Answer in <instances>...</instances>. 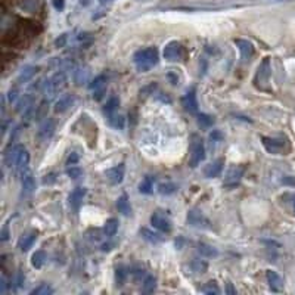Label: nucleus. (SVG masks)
Masks as SVG:
<instances>
[{
    "instance_id": "nucleus-1",
    "label": "nucleus",
    "mask_w": 295,
    "mask_h": 295,
    "mask_svg": "<svg viewBox=\"0 0 295 295\" xmlns=\"http://www.w3.org/2000/svg\"><path fill=\"white\" fill-rule=\"evenodd\" d=\"M158 58H159V55H158L156 47L151 46V47H145V49L138 50L133 57V61H135L138 70L146 72L158 64Z\"/></svg>"
},
{
    "instance_id": "nucleus-2",
    "label": "nucleus",
    "mask_w": 295,
    "mask_h": 295,
    "mask_svg": "<svg viewBox=\"0 0 295 295\" xmlns=\"http://www.w3.org/2000/svg\"><path fill=\"white\" fill-rule=\"evenodd\" d=\"M67 87V74L64 71H58L52 78H49L43 86V93L47 100H52Z\"/></svg>"
},
{
    "instance_id": "nucleus-3",
    "label": "nucleus",
    "mask_w": 295,
    "mask_h": 295,
    "mask_svg": "<svg viewBox=\"0 0 295 295\" xmlns=\"http://www.w3.org/2000/svg\"><path fill=\"white\" fill-rule=\"evenodd\" d=\"M261 142H263V146H264V149L269 154L285 155L289 151V141L285 136H281V138H266V136H263Z\"/></svg>"
},
{
    "instance_id": "nucleus-4",
    "label": "nucleus",
    "mask_w": 295,
    "mask_h": 295,
    "mask_svg": "<svg viewBox=\"0 0 295 295\" xmlns=\"http://www.w3.org/2000/svg\"><path fill=\"white\" fill-rule=\"evenodd\" d=\"M205 158V146L204 141L198 136L192 135L191 138V155H189V166L192 169H197L198 166L204 161Z\"/></svg>"
},
{
    "instance_id": "nucleus-5",
    "label": "nucleus",
    "mask_w": 295,
    "mask_h": 295,
    "mask_svg": "<svg viewBox=\"0 0 295 295\" xmlns=\"http://www.w3.org/2000/svg\"><path fill=\"white\" fill-rule=\"evenodd\" d=\"M270 75H272V68H270V59L264 58L263 62L258 65L257 68V74H255V78H254V83L255 86L260 89V90H267V85L270 82Z\"/></svg>"
},
{
    "instance_id": "nucleus-6",
    "label": "nucleus",
    "mask_w": 295,
    "mask_h": 295,
    "mask_svg": "<svg viewBox=\"0 0 295 295\" xmlns=\"http://www.w3.org/2000/svg\"><path fill=\"white\" fill-rule=\"evenodd\" d=\"M164 59L169 61V62H179L183 61L186 57V50H184V46L179 42H170L166 44L164 47Z\"/></svg>"
},
{
    "instance_id": "nucleus-7",
    "label": "nucleus",
    "mask_w": 295,
    "mask_h": 295,
    "mask_svg": "<svg viewBox=\"0 0 295 295\" xmlns=\"http://www.w3.org/2000/svg\"><path fill=\"white\" fill-rule=\"evenodd\" d=\"M244 173H245V167L244 166H233L232 169L226 173L223 186L227 187V189L236 187L240 183V180H242V177H244Z\"/></svg>"
},
{
    "instance_id": "nucleus-8",
    "label": "nucleus",
    "mask_w": 295,
    "mask_h": 295,
    "mask_svg": "<svg viewBox=\"0 0 295 295\" xmlns=\"http://www.w3.org/2000/svg\"><path fill=\"white\" fill-rule=\"evenodd\" d=\"M151 225L154 226L155 229H158L159 232H164V233H169L171 230V220L161 211H155L154 214L151 216Z\"/></svg>"
},
{
    "instance_id": "nucleus-9",
    "label": "nucleus",
    "mask_w": 295,
    "mask_h": 295,
    "mask_svg": "<svg viewBox=\"0 0 295 295\" xmlns=\"http://www.w3.org/2000/svg\"><path fill=\"white\" fill-rule=\"evenodd\" d=\"M24 145H9L8 149L5 151V155H3V161L6 164V167H15L19 155L22 154L24 151Z\"/></svg>"
},
{
    "instance_id": "nucleus-10",
    "label": "nucleus",
    "mask_w": 295,
    "mask_h": 295,
    "mask_svg": "<svg viewBox=\"0 0 295 295\" xmlns=\"http://www.w3.org/2000/svg\"><path fill=\"white\" fill-rule=\"evenodd\" d=\"M55 133V121L52 118H46L37 130V139L40 142H47Z\"/></svg>"
},
{
    "instance_id": "nucleus-11",
    "label": "nucleus",
    "mask_w": 295,
    "mask_h": 295,
    "mask_svg": "<svg viewBox=\"0 0 295 295\" xmlns=\"http://www.w3.org/2000/svg\"><path fill=\"white\" fill-rule=\"evenodd\" d=\"M187 223L194 227H199V229H208L210 227L208 219L199 210H191L187 212Z\"/></svg>"
},
{
    "instance_id": "nucleus-12",
    "label": "nucleus",
    "mask_w": 295,
    "mask_h": 295,
    "mask_svg": "<svg viewBox=\"0 0 295 295\" xmlns=\"http://www.w3.org/2000/svg\"><path fill=\"white\" fill-rule=\"evenodd\" d=\"M182 105L183 108H184V111H187V113L191 114L198 113V100L194 89L184 93V96L182 98Z\"/></svg>"
},
{
    "instance_id": "nucleus-13",
    "label": "nucleus",
    "mask_w": 295,
    "mask_h": 295,
    "mask_svg": "<svg viewBox=\"0 0 295 295\" xmlns=\"http://www.w3.org/2000/svg\"><path fill=\"white\" fill-rule=\"evenodd\" d=\"M124 171H126L124 164H120V166H115L113 169L108 170L105 173V176H106L108 182L111 183V184H120V183L123 182V179H124Z\"/></svg>"
},
{
    "instance_id": "nucleus-14",
    "label": "nucleus",
    "mask_w": 295,
    "mask_h": 295,
    "mask_svg": "<svg viewBox=\"0 0 295 295\" xmlns=\"http://www.w3.org/2000/svg\"><path fill=\"white\" fill-rule=\"evenodd\" d=\"M21 184H22V191L24 194H33L36 191V180H34V176L29 169H25L21 174Z\"/></svg>"
},
{
    "instance_id": "nucleus-15",
    "label": "nucleus",
    "mask_w": 295,
    "mask_h": 295,
    "mask_svg": "<svg viewBox=\"0 0 295 295\" xmlns=\"http://www.w3.org/2000/svg\"><path fill=\"white\" fill-rule=\"evenodd\" d=\"M16 6L27 14H37L42 9V2L40 0H16Z\"/></svg>"
},
{
    "instance_id": "nucleus-16",
    "label": "nucleus",
    "mask_w": 295,
    "mask_h": 295,
    "mask_svg": "<svg viewBox=\"0 0 295 295\" xmlns=\"http://www.w3.org/2000/svg\"><path fill=\"white\" fill-rule=\"evenodd\" d=\"M267 282H269V286L272 291L275 292H281L283 291V279L281 276L275 272V270H267L266 272Z\"/></svg>"
},
{
    "instance_id": "nucleus-17",
    "label": "nucleus",
    "mask_w": 295,
    "mask_h": 295,
    "mask_svg": "<svg viewBox=\"0 0 295 295\" xmlns=\"http://www.w3.org/2000/svg\"><path fill=\"white\" fill-rule=\"evenodd\" d=\"M86 194H87V189L83 186H78L75 187L70 195V205L74 210H78L80 205L83 204V199H85Z\"/></svg>"
},
{
    "instance_id": "nucleus-18",
    "label": "nucleus",
    "mask_w": 295,
    "mask_h": 295,
    "mask_svg": "<svg viewBox=\"0 0 295 295\" xmlns=\"http://www.w3.org/2000/svg\"><path fill=\"white\" fill-rule=\"evenodd\" d=\"M235 44L238 46L239 52H240V58L244 61H248L251 59L254 55V46L253 43L248 42V40H242V39H236L235 40Z\"/></svg>"
},
{
    "instance_id": "nucleus-19",
    "label": "nucleus",
    "mask_w": 295,
    "mask_h": 295,
    "mask_svg": "<svg viewBox=\"0 0 295 295\" xmlns=\"http://www.w3.org/2000/svg\"><path fill=\"white\" fill-rule=\"evenodd\" d=\"M223 166H225V159H217L214 163L208 164L205 170H204V174L207 179H214V177H219L223 171Z\"/></svg>"
},
{
    "instance_id": "nucleus-20",
    "label": "nucleus",
    "mask_w": 295,
    "mask_h": 295,
    "mask_svg": "<svg viewBox=\"0 0 295 295\" xmlns=\"http://www.w3.org/2000/svg\"><path fill=\"white\" fill-rule=\"evenodd\" d=\"M31 106H34V96L33 95H24L22 98L19 99L18 102H16V106H15V111L16 113H21V114H25L29 111Z\"/></svg>"
},
{
    "instance_id": "nucleus-21",
    "label": "nucleus",
    "mask_w": 295,
    "mask_h": 295,
    "mask_svg": "<svg viewBox=\"0 0 295 295\" xmlns=\"http://www.w3.org/2000/svg\"><path fill=\"white\" fill-rule=\"evenodd\" d=\"M36 239H37V232H30V233H25V235H22L19 240H18V248L21 250V251H29L30 248L33 247V244L36 242Z\"/></svg>"
},
{
    "instance_id": "nucleus-22",
    "label": "nucleus",
    "mask_w": 295,
    "mask_h": 295,
    "mask_svg": "<svg viewBox=\"0 0 295 295\" xmlns=\"http://www.w3.org/2000/svg\"><path fill=\"white\" fill-rule=\"evenodd\" d=\"M74 102H75V98L72 95H64L62 98L58 99L55 103V113H65L72 106Z\"/></svg>"
},
{
    "instance_id": "nucleus-23",
    "label": "nucleus",
    "mask_w": 295,
    "mask_h": 295,
    "mask_svg": "<svg viewBox=\"0 0 295 295\" xmlns=\"http://www.w3.org/2000/svg\"><path fill=\"white\" fill-rule=\"evenodd\" d=\"M37 70H39L37 67H25L24 70L19 72V75H18V78H16V83H18V85H24V83L30 82V80L36 75Z\"/></svg>"
},
{
    "instance_id": "nucleus-24",
    "label": "nucleus",
    "mask_w": 295,
    "mask_h": 295,
    "mask_svg": "<svg viewBox=\"0 0 295 295\" xmlns=\"http://www.w3.org/2000/svg\"><path fill=\"white\" fill-rule=\"evenodd\" d=\"M29 163H30L29 151H27V149H24V151H22V154L19 155V158H18L16 164H15V170H16V173H18V174H21L24 170L29 169Z\"/></svg>"
},
{
    "instance_id": "nucleus-25",
    "label": "nucleus",
    "mask_w": 295,
    "mask_h": 295,
    "mask_svg": "<svg viewBox=\"0 0 295 295\" xmlns=\"http://www.w3.org/2000/svg\"><path fill=\"white\" fill-rule=\"evenodd\" d=\"M117 230H118V220L117 219L106 220V223L103 225V229H102L103 236H106V238H113L114 235L117 233Z\"/></svg>"
},
{
    "instance_id": "nucleus-26",
    "label": "nucleus",
    "mask_w": 295,
    "mask_h": 295,
    "mask_svg": "<svg viewBox=\"0 0 295 295\" xmlns=\"http://www.w3.org/2000/svg\"><path fill=\"white\" fill-rule=\"evenodd\" d=\"M154 183H155V177L152 176H146L143 180L139 184V192L141 194H145V195H149L154 192Z\"/></svg>"
},
{
    "instance_id": "nucleus-27",
    "label": "nucleus",
    "mask_w": 295,
    "mask_h": 295,
    "mask_svg": "<svg viewBox=\"0 0 295 295\" xmlns=\"http://www.w3.org/2000/svg\"><path fill=\"white\" fill-rule=\"evenodd\" d=\"M117 208L124 216H130L131 214V205H130V201H128L127 195H121L117 199Z\"/></svg>"
},
{
    "instance_id": "nucleus-28",
    "label": "nucleus",
    "mask_w": 295,
    "mask_h": 295,
    "mask_svg": "<svg viewBox=\"0 0 295 295\" xmlns=\"http://www.w3.org/2000/svg\"><path fill=\"white\" fill-rule=\"evenodd\" d=\"M46 260H47L46 253H44L43 250H39V251H36V253L33 254V257H31V264H33V267H36V269H42L43 264L46 263Z\"/></svg>"
},
{
    "instance_id": "nucleus-29",
    "label": "nucleus",
    "mask_w": 295,
    "mask_h": 295,
    "mask_svg": "<svg viewBox=\"0 0 295 295\" xmlns=\"http://www.w3.org/2000/svg\"><path fill=\"white\" fill-rule=\"evenodd\" d=\"M106 83H108V78H106V75H103V74H100L98 75L92 83H90V90L92 92H98V90H102V89H106Z\"/></svg>"
},
{
    "instance_id": "nucleus-30",
    "label": "nucleus",
    "mask_w": 295,
    "mask_h": 295,
    "mask_svg": "<svg viewBox=\"0 0 295 295\" xmlns=\"http://www.w3.org/2000/svg\"><path fill=\"white\" fill-rule=\"evenodd\" d=\"M142 289H143V292L145 294H152L155 289H156V278L155 276H146L145 279H143V286H142Z\"/></svg>"
},
{
    "instance_id": "nucleus-31",
    "label": "nucleus",
    "mask_w": 295,
    "mask_h": 295,
    "mask_svg": "<svg viewBox=\"0 0 295 295\" xmlns=\"http://www.w3.org/2000/svg\"><path fill=\"white\" fill-rule=\"evenodd\" d=\"M141 235L142 238L145 239V240H148V242H151V244H158V242L163 240V236H161L159 233L151 232V230H148V229H141Z\"/></svg>"
},
{
    "instance_id": "nucleus-32",
    "label": "nucleus",
    "mask_w": 295,
    "mask_h": 295,
    "mask_svg": "<svg viewBox=\"0 0 295 295\" xmlns=\"http://www.w3.org/2000/svg\"><path fill=\"white\" fill-rule=\"evenodd\" d=\"M198 253L204 257H208V258H212V257H217L219 253L216 248H212L211 245H207V244H199L198 245Z\"/></svg>"
},
{
    "instance_id": "nucleus-33",
    "label": "nucleus",
    "mask_w": 295,
    "mask_h": 295,
    "mask_svg": "<svg viewBox=\"0 0 295 295\" xmlns=\"http://www.w3.org/2000/svg\"><path fill=\"white\" fill-rule=\"evenodd\" d=\"M120 106V99L117 98V96H111V98L108 99V102L105 103V106H103V113H106L108 115H113V113Z\"/></svg>"
},
{
    "instance_id": "nucleus-34",
    "label": "nucleus",
    "mask_w": 295,
    "mask_h": 295,
    "mask_svg": "<svg viewBox=\"0 0 295 295\" xmlns=\"http://www.w3.org/2000/svg\"><path fill=\"white\" fill-rule=\"evenodd\" d=\"M201 292H204V294H208V295H217L220 294V288L217 286V283L216 282H207L202 288H201Z\"/></svg>"
},
{
    "instance_id": "nucleus-35",
    "label": "nucleus",
    "mask_w": 295,
    "mask_h": 295,
    "mask_svg": "<svg viewBox=\"0 0 295 295\" xmlns=\"http://www.w3.org/2000/svg\"><path fill=\"white\" fill-rule=\"evenodd\" d=\"M50 294H53V289H52V286L47 285V283H42V285H39L37 288H34V289L31 291V295H50Z\"/></svg>"
},
{
    "instance_id": "nucleus-36",
    "label": "nucleus",
    "mask_w": 295,
    "mask_h": 295,
    "mask_svg": "<svg viewBox=\"0 0 295 295\" xmlns=\"http://www.w3.org/2000/svg\"><path fill=\"white\" fill-rule=\"evenodd\" d=\"M87 77H89V71L83 70V68H75V71H74V80H75L77 85L86 83Z\"/></svg>"
},
{
    "instance_id": "nucleus-37",
    "label": "nucleus",
    "mask_w": 295,
    "mask_h": 295,
    "mask_svg": "<svg viewBox=\"0 0 295 295\" xmlns=\"http://www.w3.org/2000/svg\"><path fill=\"white\" fill-rule=\"evenodd\" d=\"M110 124L114 127V128H118V130H123L124 128V124H126V120L123 115H111L110 117Z\"/></svg>"
},
{
    "instance_id": "nucleus-38",
    "label": "nucleus",
    "mask_w": 295,
    "mask_h": 295,
    "mask_svg": "<svg viewBox=\"0 0 295 295\" xmlns=\"http://www.w3.org/2000/svg\"><path fill=\"white\" fill-rule=\"evenodd\" d=\"M212 123H214V118L210 115H207V114H199L198 115V124L201 127L207 128V127L212 126Z\"/></svg>"
},
{
    "instance_id": "nucleus-39",
    "label": "nucleus",
    "mask_w": 295,
    "mask_h": 295,
    "mask_svg": "<svg viewBox=\"0 0 295 295\" xmlns=\"http://www.w3.org/2000/svg\"><path fill=\"white\" fill-rule=\"evenodd\" d=\"M127 270L124 267H120V269H117V273H115V279H117V285H123L124 281H126L127 278Z\"/></svg>"
},
{
    "instance_id": "nucleus-40",
    "label": "nucleus",
    "mask_w": 295,
    "mask_h": 295,
    "mask_svg": "<svg viewBox=\"0 0 295 295\" xmlns=\"http://www.w3.org/2000/svg\"><path fill=\"white\" fill-rule=\"evenodd\" d=\"M67 174L70 176L71 179H80L82 174H83V170L80 167H75V166H70L67 170Z\"/></svg>"
},
{
    "instance_id": "nucleus-41",
    "label": "nucleus",
    "mask_w": 295,
    "mask_h": 295,
    "mask_svg": "<svg viewBox=\"0 0 295 295\" xmlns=\"http://www.w3.org/2000/svg\"><path fill=\"white\" fill-rule=\"evenodd\" d=\"M191 266L194 269V272H197V273H204L207 270V267H208L205 261H201V260H194Z\"/></svg>"
},
{
    "instance_id": "nucleus-42",
    "label": "nucleus",
    "mask_w": 295,
    "mask_h": 295,
    "mask_svg": "<svg viewBox=\"0 0 295 295\" xmlns=\"http://www.w3.org/2000/svg\"><path fill=\"white\" fill-rule=\"evenodd\" d=\"M282 199H283L285 202H288V204L291 205V208H292V212L295 214V194H289V192H286V194H283V195H282Z\"/></svg>"
},
{
    "instance_id": "nucleus-43",
    "label": "nucleus",
    "mask_w": 295,
    "mask_h": 295,
    "mask_svg": "<svg viewBox=\"0 0 295 295\" xmlns=\"http://www.w3.org/2000/svg\"><path fill=\"white\" fill-rule=\"evenodd\" d=\"M176 191V186L174 184H161L159 186V192L161 194H171Z\"/></svg>"
},
{
    "instance_id": "nucleus-44",
    "label": "nucleus",
    "mask_w": 295,
    "mask_h": 295,
    "mask_svg": "<svg viewBox=\"0 0 295 295\" xmlns=\"http://www.w3.org/2000/svg\"><path fill=\"white\" fill-rule=\"evenodd\" d=\"M210 141L211 142L223 141V135H222V131H219V130H214V131H212V133L210 135Z\"/></svg>"
},
{
    "instance_id": "nucleus-45",
    "label": "nucleus",
    "mask_w": 295,
    "mask_h": 295,
    "mask_svg": "<svg viewBox=\"0 0 295 295\" xmlns=\"http://www.w3.org/2000/svg\"><path fill=\"white\" fill-rule=\"evenodd\" d=\"M67 40H68V36H67V34H62L59 39H57L55 44H57L58 47H64V46L67 44Z\"/></svg>"
},
{
    "instance_id": "nucleus-46",
    "label": "nucleus",
    "mask_w": 295,
    "mask_h": 295,
    "mask_svg": "<svg viewBox=\"0 0 295 295\" xmlns=\"http://www.w3.org/2000/svg\"><path fill=\"white\" fill-rule=\"evenodd\" d=\"M77 161H78V155L72 152V154L68 156V159H67V166H68V167H70V166H75V164H77Z\"/></svg>"
},
{
    "instance_id": "nucleus-47",
    "label": "nucleus",
    "mask_w": 295,
    "mask_h": 295,
    "mask_svg": "<svg viewBox=\"0 0 295 295\" xmlns=\"http://www.w3.org/2000/svg\"><path fill=\"white\" fill-rule=\"evenodd\" d=\"M6 288H8L6 278H5V276H2V278H0V292H2V294H5V292H6Z\"/></svg>"
},
{
    "instance_id": "nucleus-48",
    "label": "nucleus",
    "mask_w": 295,
    "mask_h": 295,
    "mask_svg": "<svg viewBox=\"0 0 295 295\" xmlns=\"http://www.w3.org/2000/svg\"><path fill=\"white\" fill-rule=\"evenodd\" d=\"M105 92H106V89H102V90H98V92H93V99H95V100H100V99L103 98Z\"/></svg>"
},
{
    "instance_id": "nucleus-49",
    "label": "nucleus",
    "mask_w": 295,
    "mask_h": 295,
    "mask_svg": "<svg viewBox=\"0 0 295 295\" xmlns=\"http://www.w3.org/2000/svg\"><path fill=\"white\" fill-rule=\"evenodd\" d=\"M8 98H9V102H14L15 99L18 98V90H16V89H11V92H9Z\"/></svg>"
},
{
    "instance_id": "nucleus-50",
    "label": "nucleus",
    "mask_w": 295,
    "mask_h": 295,
    "mask_svg": "<svg viewBox=\"0 0 295 295\" xmlns=\"http://www.w3.org/2000/svg\"><path fill=\"white\" fill-rule=\"evenodd\" d=\"M2 240H6L8 239V236H9V232H8V225H5V227H3V230H2Z\"/></svg>"
},
{
    "instance_id": "nucleus-51",
    "label": "nucleus",
    "mask_w": 295,
    "mask_h": 295,
    "mask_svg": "<svg viewBox=\"0 0 295 295\" xmlns=\"http://www.w3.org/2000/svg\"><path fill=\"white\" fill-rule=\"evenodd\" d=\"M113 247H114V244H110V242H108V244H102L100 250H102V251H111V250H113Z\"/></svg>"
},
{
    "instance_id": "nucleus-52",
    "label": "nucleus",
    "mask_w": 295,
    "mask_h": 295,
    "mask_svg": "<svg viewBox=\"0 0 295 295\" xmlns=\"http://www.w3.org/2000/svg\"><path fill=\"white\" fill-rule=\"evenodd\" d=\"M53 5H55V8L59 9V11L64 9V0H53Z\"/></svg>"
},
{
    "instance_id": "nucleus-53",
    "label": "nucleus",
    "mask_w": 295,
    "mask_h": 295,
    "mask_svg": "<svg viewBox=\"0 0 295 295\" xmlns=\"http://www.w3.org/2000/svg\"><path fill=\"white\" fill-rule=\"evenodd\" d=\"M227 294H230V295L236 294V291L233 289V286H232V283H230V282L227 283Z\"/></svg>"
},
{
    "instance_id": "nucleus-54",
    "label": "nucleus",
    "mask_w": 295,
    "mask_h": 295,
    "mask_svg": "<svg viewBox=\"0 0 295 295\" xmlns=\"http://www.w3.org/2000/svg\"><path fill=\"white\" fill-rule=\"evenodd\" d=\"M99 2H100V3L103 5V3H108V2H111V0H99Z\"/></svg>"
}]
</instances>
